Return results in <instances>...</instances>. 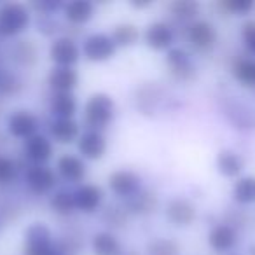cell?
Masks as SVG:
<instances>
[{"label":"cell","mask_w":255,"mask_h":255,"mask_svg":"<svg viewBox=\"0 0 255 255\" xmlns=\"http://www.w3.org/2000/svg\"><path fill=\"white\" fill-rule=\"evenodd\" d=\"M116 102L107 93H95L84 105V124L91 131H102L114 121Z\"/></svg>","instance_id":"1"},{"label":"cell","mask_w":255,"mask_h":255,"mask_svg":"<svg viewBox=\"0 0 255 255\" xmlns=\"http://www.w3.org/2000/svg\"><path fill=\"white\" fill-rule=\"evenodd\" d=\"M32 21L30 7L21 2H5L0 5V37L12 39L28 28Z\"/></svg>","instance_id":"2"},{"label":"cell","mask_w":255,"mask_h":255,"mask_svg":"<svg viewBox=\"0 0 255 255\" xmlns=\"http://www.w3.org/2000/svg\"><path fill=\"white\" fill-rule=\"evenodd\" d=\"M185 39L191 47L198 53H212L219 40V33L212 21L208 19H196L185 28Z\"/></svg>","instance_id":"3"},{"label":"cell","mask_w":255,"mask_h":255,"mask_svg":"<svg viewBox=\"0 0 255 255\" xmlns=\"http://www.w3.org/2000/svg\"><path fill=\"white\" fill-rule=\"evenodd\" d=\"M116 51L117 46L112 40V35H109V33H91L82 40V56L88 61H93V63L109 61L110 58H114Z\"/></svg>","instance_id":"4"},{"label":"cell","mask_w":255,"mask_h":255,"mask_svg":"<svg viewBox=\"0 0 255 255\" xmlns=\"http://www.w3.org/2000/svg\"><path fill=\"white\" fill-rule=\"evenodd\" d=\"M166 67L171 77L180 82H192L198 77V67L191 53L184 47H171L166 53Z\"/></svg>","instance_id":"5"},{"label":"cell","mask_w":255,"mask_h":255,"mask_svg":"<svg viewBox=\"0 0 255 255\" xmlns=\"http://www.w3.org/2000/svg\"><path fill=\"white\" fill-rule=\"evenodd\" d=\"M222 110L236 129H255V110L248 103L238 100L236 96H227L222 103Z\"/></svg>","instance_id":"6"},{"label":"cell","mask_w":255,"mask_h":255,"mask_svg":"<svg viewBox=\"0 0 255 255\" xmlns=\"http://www.w3.org/2000/svg\"><path fill=\"white\" fill-rule=\"evenodd\" d=\"M5 129H7L9 136H12V138L28 140L30 136L37 135L39 117L25 109L14 110V112L9 114L7 123H5Z\"/></svg>","instance_id":"7"},{"label":"cell","mask_w":255,"mask_h":255,"mask_svg":"<svg viewBox=\"0 0 255 255\" xmlns=\"http://www.w3.org/2000/svg\"><path fill=\"white\" fill-rule=\"evenodd\" d=\"M81 47L72 37H56L49 46V60L54 63V67L74 68V65L81 60Z\"/></svg>","instance_id":"8"},{"label":"cell","mask_w":255,"mask_h":255,"mask_svg":"<svg viewBox=\"0 0 255 255\" xmlns=\"http://www.w3.org/2000/svg\"><path fill=\"white\" fill-rule=\"evenodd\" d=\"M109 187L114 196L128 201L142 191V178L133 170H116L109 177Z\"/></svg>","instance_id":"9"},{"label":"cell","mask_w":255,"mask_h":255,"mask_svg":"<svg viewBox=\"0 0 255 255\" xmlns=\"http://www.w3.org/2000/svg\"><path fill=\"white\" fill-rule=\"evenodd\" d=\"M25 182L30 191L37 194H47L54 192V187L58 185V173L47 164H32L25 171Z\"/></svg>","instance_id":"10"},{"label":"cell","mask_w":255,"mask_h":255,"mask_svg":"<svg viewBox=\"0 0 255 255\" xmlns=\"http://www.w3.org/2000/svg\"><path fill=\"white\" fill-rule=\"evenodd\" d=\"M143 40L150 49L168 53L171 47H175V30L166 21H154L143 32Z\"/></svg>","instance_id":"11"},{"label":"cell","mask_w":255,"mask_h":255,"mask_svg":"<svg viewBox=\"0 0 255 255\" xmlns=\"http://www.w3.org/2000/svg\"><path fill=\"white\" fill-rule=\"evenodd\" d=\"M109 143L102 131L86 129L77 140V150L84 161H98L107 154Z\"/></svg>","instance_id":"12"},{"label":"cell","mask_w":255,"mask_h":255,"mask_svg":"<svg viewBox=\"0 0 255 255\" xmlns=\"http://www.w3.org/2000/svg\"><path fill=\"white\" fill-rule=\"evenodd\" d=\"M198 217L196 205L187 198H173L166 205V219L173 224L175 227H189L194 224Z\"/></svg>","instance_id":"13"},{"label":"cell","mask_w":255,"mask_h":255,"mask_svg":"<svg viewBox=\"0 0 255 255\" xmlns=\"http://www.w3.org/2000/svg\"><path fill=\"white\" fill-rule=\"evenodd\" d=\"M75 196V206L81 213H95L100 210L103 199H105V192L100 185L96 184H81L74 191Z\"/></svg>","instance_id":"14"},{"label":"cell","mask_w":255,"mask_h":255,"mask_svg":"<svg viewBox=\"0 0 255 255\" xmlns=\"http://www.w3.org/2000/svg\"><path fill=\"white\" fill-rule=\"evenodd\" d=\"M56 173L58 177L63 178L68 184H79L86 178L88 166H86V161L81 156L63 154L56 161Z\"/></svg>","instance_id":"15"},{"label":"cell","mask_w":255,"mask_h":255,"mask_svg":"<svg viewBox=\"0 0 255 255\" xmlns=\"http://www.w3.org/2000/svg\"><path fill=\"white\" fill-rule=\"evenodd\" d=\"M53 154L54 147L51 138H47L46 135H40V133L30 136L23 143V156L32 164H46L53 157Z\"/></svg>","instance_id":"16"},{"label":"cell","mask_w":255,"mask_h":255,"mask_svg":"<svg viewBox=\"0 0 255 255\" xmlns=\"http://www.w3.org/2000/svg\"><path fill=\"white\" fill-rule=\"evenodd\" d=\"M208 245L215 254H227L238 245V229L226 222L215 224L208 233Z\"/></svg>","instance_id":"17"},{"label":"cell","mask_w":255,"mask_h":255,"mask_svg":"<svg viewBox=\"0 0 255 255\" xmlns=\"http://www.w3.org/2000/svg\"><path fill=\"white\" fill-rule=\"evenodd\" d=\"M124 206L129 212V215L147 217L157 210V206H159V196H157V192L150 191V189H142L138 194H135L133 198L128 199V201H124Z\"/></svg>","instance_id":"18"},{"label":"cell","mask_w":255,"mask_h":255,"mask_svg":"<svg viewBox=\"0 0 255 255\" xmlns=\"http://www.w3.org/2000/svg\"><path fill=\"white\" fill-rule=\"evenodd\" d=\"M49 135L54 142L67 145V143L77 142L82 133L75 119H53L49 123Z\"/></svg>","instance_id":"19"},{"label":"cell","mask_w":255,"mask_h":255,"mask_svg":"<svg viewBox=\"0 0 255 255\" xmlns=\"http://www.w3.org/2000/svg\"><path fill=\"white\" fill-rule=\"evenodd\" d=\"M9 58L19 67H33L39 61V47L33 40L19 39L9 47Z\"/></svg>","instance_id":"20"},{"label":"cell","mask_w":255,"mask_h":255,"mask_svg":"<svg viewBox=\"0 0 255 255\" xmlns=\"http://www.w3.org/2000/svg\"><path fill=\"white\" fill-rule=\"evenodd\" d=\"M47 84L54 93H72L79 84V74L74 68L54 67L47 75Z\"/></svg>","instance_id":"21"},{"label":"cell","mask_w":255,"mask_h":255,"mask_svg":"<svg viewBox=\"0 0 255 255\" xmlns=\"http://www.w3.org/2000/svg\"><path fill=\"white\" fill-rule=\"evenodd\" d=\"M91 250L95 255H123V245L112 231H100L91 238Z\"/></svg>","instance_id":"22"},{"label":"cell","mask_w":255,"mask_h":255,"mask_svg":"<svg viewBox=\"0 0 255 255\" xmlns=\"http://www.w3.org/2000/svg\"><path fill=\"white\" fill-rule=\"evenodd\" d=\"M217 170H219L220 175L227 178H236L241 175L245 168V161L236 150H231V149H224L217 154Z\"/></svg>","instance_id":"23"},{"label":"cell","mask_w":255,"mask_h":255,"mask_svg":"<svg viewBox=\"0 0 255 255\" xmlns=\"http://www.w3.org/2000/svg\"><path fill=\"white\" fill-rule=\"evenodd\" d=\"M63 16L70 25H84L95 16V4L89 0H72L63 5Z\"/></svg>","instance_id":"24"},{"label":"cell","mask_w":255,"mask_h":255,"mask_svg":"<svg viewBox=\"0 0 255 255\" xmlns=\"http://www.w3.org/2000/svg\"><path fill=\"white\" fill-rule=\"evenodd\" d=\"M49 112L54 119H74L77 114V100L74 93H54L49 103Z\"/></svg>","instance_id":"25"},{"label":"cell","mask_w":255,"mask_h":255,"mask_svg":"<svg viewBox=\"0 0 255 255\" xmlns=\"http://www.w3.org/2000/svg\"><path fill=\"white\" fill-rule=\"evenodd\" d=\"M49 208L53 210L56 215L68 217L77 210L75 206V196L74 191H68V189H58L53 194L49 196Z\"/></svg>","instance_id":"26"},{"label":"cell","mask_w":255,"mask_h":255,"mask_svg":"<svg viewBox=\"0 0 255 255\" xmlns=\"http://www.w3.org/2000/svg\"><path fill=\"white\" fill-rule=\"evenodd\" d=\"M168 9H170V14L173 16L175 19L191 25L192 21L198 19L201 5H199V2H196V0H175V2H171Z\"/></svg>","instance_id":"27"},{"label":"cell","mask_w":255,"mask_h":255,"mask_svg":"<svg viewBox=\"0 0 255 255\" xmlns=\"http://www.w3.org/2000/svg\"><path fill=\"white\" fill-rule=\"evenodd\" d=\"M234 79L245 88H255V60L254 58H238L233 63Z\"/></svg>","instance_id":"28"},{"label":"cell","mask_w":255,"mask_h":255,"mask_svg":"<svg viewBox=\"0 0 255 255\" xmlns=\"http://www.w3.org/2000/svg\"><path fill=\"white\" fill-rule=\"evenodd\" d=\"M233 198L240 205H254L255 203V177L245 175L240 177L233 185Z\"/></svg>","instance_id":"29"},{"label":"cell","mask_w":255,"mask_h":255,"mask_svg":"<svg viewBox=\"0 0 255 255\" xmlns=\"http://www.w3.org/2000/svg\"><path fill=\"white\" fill-rule=\"evenodd\" d=\"M138 39L140 32L133 23H119V25L114 26L112 40L116 42L117 47H131L138 42Z\"/></svg>","instance_id":"30"},{"label":"cell","mask_w":255,"mask_h":255,"mask_svg":"<svg viewBox=\"0 0 255 255\" xmlns=\"http://www.w3.org/2000/svg\"><path fill=\"white\" fill-rule=\"evenodd\" d=\"M54 241L53 231L42 222H33L25 229V245H53Z\"/></svg>","instance_id":"31"},{"label":"cell","mask_w":255,"mask_h":255,"mask_svg":"<svg viewBox=\"0 0 255 255\" xmlns=\"http://www.w3.org/2000/svg\"><path fill=\"white\" fill-rule=\"evenodd\" d=\"M23 89V81L11 68L0 67V98L18 95Z\"/></svg>","instance_id":"32"},{"label":"cell","mask_w":255,"mask_h":255,"mask_svg":"<svg viewBox=\"0 0 255 255\" xmlns=\"http://www.w3.org/2000/svg\"><path fill=\"white\" fill-rule=\"evenodd\" d=\"M129 219V212L126 210L124 205H110L103 210L102 213V222L109 226L110 229H119L124 227Z\"/></svg>","instance_id":"33"},{"label":"cell","mask_w":255,"mask_h":255,"mask_svg":"<svg viewBox=\"0 0 255 255\" xmlns=\"http://www.w3.org/2000/svg\"><path fill=\"white\" fill-rule=\"evenodd\" d=\"M180 245L171 238H154L147 243V255H178Z\"/></svg>","instance_id":"34"},{"label":"cell","mask_w":255,"mask_h":255,"mask_svg":"<svg viewBox=\"0 0 255 255\" xmlns=\"http://www.w3.org/2000/svg\"><path fill=\"white\" fill-rule=\"evenodd\" d=\"M219 9L226 14L245 16L250 14L255 9V2L254 0H222V2H219Z\"/></svg>","instance_id":"35"},{"label":"cell","mask_w":255,"mask_h":255,"mask_svg":"<svg viewBox=\"0 0 255 255\" xmlns=\"http://www.w3.org/2000/svg\"><path fill=\"white\" fill-rule=\"evenodd\" d=\"M18 163L12 157L0 154V187L12 184L18 177Z\"/></svg>","instance_id":"36"},{"label":"cell","mask_w":255,"mask_h":255,"mask_svg":"<svg viewBox=\"0 0 255 255\" xmlns=\"http://www.w3.org/2000/svg\"><path fill=\"white\" fill-rule=\"evenodd\" d=\"M157 102H159V93L154 91V86L152 89L150 88H143L140 91V95H136V103H138L140 110L143 114H154L157 107Z\"/></svg>","instance_id":"37"},{"label":"cell","mask_w":255,"mask_h":255,"mask_svg":"<svg viewBox=\"0 0 255 255\" xmlns=\"http://www.w3.org/2000/svg\"><path fill=\"white\" fill-rule=\"evenodd\" d=\"M56 247L61 255H75L81 250L82 241L74 234H67V236H61L60 240H56Z\"/></svg>","instance_id":"38"},{"label":"cell","mask_w":255,"mask_h":255,"mask_svg":"<svg viewBox=\"0 0 255 255\" xmlns=\"http://www.w3.org/2000/svg\"><path fill=\"white\" fill-rule=\"evenodd\" d=\"M241 40L245 47L255 54V19H247L241 26Z\"/></svg>","instance_id":"39"},{"label":"cell","mask_w":255,"mask_h":255,"mask_svg":"<svg viewBox=\"0 0 255 255\" xmlns=\"http://www.w3.org/2000/svg\"><path fill=\"white\" fill-rule=\"evenodd\" d=\"M23 255H61L56 247V241L53 245H23Z\"/></svg>","instance_id":"40"},{"label":"cell","mask_w":255,"mask_h":255,"mask_svg":"<svg viewBox=\"0 0 255 255\" xmlns=\"http://www.w3.org/2000/svg\"><path fill=\"white\" fill-rule=\"evenodd\" d=\"M63 5L65 4H61L58 0H40V2H32L30 7L35 9V11L42 16H53L56 11L63 9Z\"/></svg>","instance_id":"41"},{"label":"cell","mask_w":255,"mask_h":255,"mask_svg":"<svg viewBox=\"0 0 255 255\" xmlns=\"http://www.w3.org/2000/svg\"><path fill=\"white\" fill-rule=\"evenodd\" d=\"M150 4H152V2H131V5H133V7H136V9H142V7H149Z\"/></svg>","instance_id":"42"},{"label":"cell","mask_w":255,"mask_h":255,"mask_svg":"<svg viewBox=\"0 0 255 255\" xmlns=\"http://www.w3.org/2000/svg\"><path fill=\"white\" fill-rule=\"evenodd\" d=\"M4 222H5L4 215H2V213H0V229H2V226H4Z\"/></svg>","instance_id":"43"},{"label":"cell","mask_w":255,"mask_h":255,"mask_svg":"<svg viewBox=\"0 0 255 255\" xmlns=\"http://www.w3.org/2000/svg\"><path fill=\"white\" fill-rule=\"evenodd\" d=\"M248 252H250V255H255V245H252V247L248 248Z\"/></svg>","instance_id":"44"},{"label":"cell","mask_w":255,"mask_h":255,"mask_svg":"<svg viewBox=\"0 0 255 255\" xmlns=\"http://www.w3.org/2000/svg\"><path fill=\"white\" fill-rule=\"evenodd\" d=\"M123 255H138L136 252H128V254H123Z\"/></svg>","instance_id":"45"},{"label":"cell","mask_w":255,"mask_h":255,"mask_svg":"<svg viewBox=\"0 0 255 255\" xmlns=\"http://www.w3.org/2000/svg\"><path fill=\"white\" fill-rule=\"evenodd\" d=\"M0 114H2V103H0Z\"/></svg>","instance_id":"46"}]
</instances>
